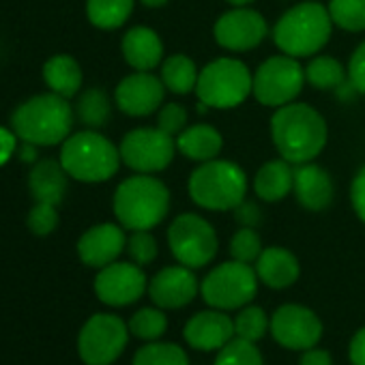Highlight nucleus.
Masks as SVG:
<instances>
[{"mask_svg": "<svg viewBox=\"0 0 365 365\" xmlns=\"http://www.w3.org/2000/svg\"><path fill=\"white\" fill-rule=\"evenodd\" d=\"M43 80L48 88L65 99H73L80 95L84 73L80 63L69 54H54L43 63Z\"/></svg>", "mask_w": 365, "mask_h": 365, "instance_id": "26", "label": "nucleus"}, {"mask_svg": "<svg viewBox=\"0 0 365 365\" xmlns=\"http://www.w3.org/2000/svg\"><path fill=\"white\" fill-rule=\"evenodd\" d=\"M254 269L258 273V279L273 290H284V288L292 286L301 275L297 256L292 252H288L286 247L262 250Z\"/></svg>", "mask_w": 365, "mask_h": 365, "instance_id": "22", "label": "nucleus"}, {"mask_svg": "<svg viewBox=\"0 0 365 365\" xmlns=\"http://www.w3.org/2000/svg\"><path fill=\"white\" fill-rule=\"evenodd\" d=\"M305 86V69L299 58L277 54L267 58L254 71L252 95L267 108H282L292 103Z\"/></svg>", "mask_w": 365, "mask_h": 365, "instance_id": "10", "label": "nucleus"}, {"mask_svg": "<svg viewBox=\"0 0 365 365\" xmlns=\"http://www.w3.org/2000/svg\"><path fill=\"white\" fill-rule=\"evenodd\" d=\"M165 86L159 76L150 71H133L125 76L114 88L116 108L133 118L150 116L163 106Z\"/></svg>", "mask_w": 365, "mask_h": 365, "instance_id": "16", "label": "nucleus"}, {"mask_svg": "<svg viewBox=\"0 0 365 365\" xmlns=\"http://www.w3.org/2000/svg\"><path fill=\"white\" fill-rule=\"evenodd\" d=\"M58 209L48 202H37L26 217V226L35 237H48L58 226Z\"/></svg>", "mask_w": 365, "mask_h": 365, "instance_id": "37", "label": "nucleus"}, {"mask_svg": "<svg viewBox=\"0 0 365 365\" xmlns=\"http://www.w3.org/2000/svg\"><path fill=\"white\" fill-rule=\"evenodd\" d=\"M305 82L316 91H337L348 82V69L333 56H314L305 67Z\"/></svg>", "mask_w": 365, "mask_h": 365, "instance_id": "30", "label": "nucleus"}, {"mask_svg": "<svg viewBox=\"0 0 365 365\" xmlns=\"http://www.w3.org/2000/svg\"><path fill=\"white\" fill-rule=\"evenodd\" d=\"M118 150L129 170L138 174H157L172 163L176 140L159 127H138L123 135Z\"/></svg>", "mask_w": 365, "mask_h": 365, "instance_id": "11", "label": "nucleus"}, {"mask_svg": "<svg viewBox=\"0 0 365 365\" xmlns=\"http://www.w3.org/2000/svg\"><path fill=\"white\" fill-rule=\"evenodd\" d=\"M37 144H31V142H22L18 144V155L24 163H37Z\"/></svg>", "mask_w": 365, "mask_h": 365, "instance_id": "46", "label": "nucleus"}, {"mask_svg": "<svg viewBox=\"0 0 365 365\" xmlns=\"http://www.w3.org/2000/svg\"><path fill=\"white\" fill-rule=\"evenodd\" d=\"M350 202H352V209H354L356 217L365 224V165H361L359 172L352 178Z\"/></svg>", "mask_w": 365, "mask_h": 365, "instance_id": "41", "label": "nucleus"}, {"mask_svg": "<svg viewBox=\"0 0 365 365\" xmlns=\"http://www.w3.org/2000/svg\"><path fill=\"white\" fill-rule=\"evenodd\" d=\"M299 365H333V361H331V354L327 350L307 348V350H303Z\"/></svg>", "mask_w": 365, "mask_h": 365, "instance_id": "45", "label": "nucleus"}, {"mask_svg": "<svg viewBox=\"0 0 365 365\" xmlns=\"http://www.w3.org/2000/svg\"><path fill=\"white\" fill-rule=\"evenodd\" d=\"M144 290H148V282L144 271L135 262H112L99 269L95 277L97 299L112 307L135 303L144 294Z\"/></svg>", "mask_w": 365, "mask_h": 365, "instance_id": "15", "label": "nucleus"}, {"mask_svg": "<svg viewBox=\"0 0 365 365\" xmlns=\"http://www.w3.org/2000/svg\"><path fill=\"white\" fill-rule=\"evenodd\" d=\"M235 220L241 224V226H247V228H256L262 220V213L258 209L256 202H250V200H243L237 209H235Z\"/></svg>", "mask_w": 365, "mask_h": 365, "instance_id": "42", "label": "nucleus"}, {"mask_svg": "<svg viewBox=\"0 0 365 365\" xmlns=\"http://www.w3.org/2000/svg\"><path fill=\"white\" fill-rule=\"evenodd\" d=\"M133 365H190V359L185 350L176 344L148 341L135 352Z\"/></svg>", "mask_w": 365, "mask_h": 365, "instance_id": "31", "label": "nucleus"}, {"mask_svg": "<svg viewBox=\"0 0 365 365\" xmlns=\"http://www.w3.org/2000/svg\"><path fill=\"white\" fill-rule=\"evenodd\" d=\"M350 363L352 365H365V327L359 329L354 333V337L350 339Z\"/></svg>", "mask_w": 365, "mask_h": 365, "instance_id": "44", "label": "nucleus"}, {"mask_svg": "<svg viewBox=\"0 0 365 365\" xmlns=\"http://www.w3.org/2000/svg\"><path fill=\"white\" fill-rule=\"evenodd\" d=\"M329 129L324 116L307 103H288L271 116V140L277 153L299 165L314 161L327 146Z\"/></svg>", "mask_w": 365, "mask_h": 365, "instance_id": "1", "label": "nucleus"}, {"mask_svg": "<svg viewBox=\"0 0 365 365\" xmlns=\"http://www.w3.org/2000/svg\"><path fill=\"white\" fill-rule=\"evenodd\" d=\"M269 35L264 16L250 7H232L222 14L213 26V37L220 48L228 52H250L258 48Z\"/></svg>", "mask_w": 365, "mask_h": 365, "instance_id": "13", "label": "nucleus"}, {"mask_svg": "<svg viewBox=\"0 0 365 365\" xmlns=\"http://www.w3.org/2000/svg\"><path fill=\"white\" fill-rule=\"evenodd\" d=\"M182 337L196 350H220L235 337V320L213 307L196 314L182 329Z\"/></svg>", "mask_w": 365, "mask_h": 365, "instance_id": "19", "label": "nucleus"}, {"mask_svg": "<svg viewBox=\"0 0 365 365\" xmlns=\"http://www.w3.org/2000/svg\"><path fill=\"white\" fill-rule=\"evenodd\" d=\"M127 339L129 327L118 316L95 314L78 335V352L86 365H110L120 356Z\"/></svg>", "mask_w": 365, "mask_h": 365, "instance_id": "12", "label": "nucleus"}, {"mask_svg": "<svg viewBox=\"0 0 365 365\" xmlns=\"http://www.w3.org/2000/svg\"><path fill=\"white\" fill-rule=\"evenodd\" d=\"M348 82L361 95H365V41L356 46L348 61Z\"/></svg>", "mask_w": 365, "mask_h": 365, "instance_id": "40", "label": "nucleus"}, {"mask_svg": "<svg viewBox=\"0 0 365 365\" xmlns=\"http://www.w3.org/2000/svg\"><path fill=\"white\" fill-rule=\"evenodd\" d=\"M140 3L148 9H159V7H165L170 0H140Z\"/></svg>", "mask_w": 365, "mask_h": 365, "instance_id": "47", "label": "nucleus"}, {"mask_svg": "<svg viewBox=\"0 0 365 365\" xmlns=\"http://www.w3.org/2000/svg\"><path fill=\"white\" fill-rule=\"evenodd\" d=\"M120 52L135 71H153L163 63V41L148 26H133L123 35Z\"/></svg>", "mask_w": 365, "mask_h": 365, "instance_id": "21", "label": "nucleus"}, {"mask_svg": "<svg viewBox=\"0 0 365 365\" xmlns=\"http://www.w3.org/2000/svg\"><path fill=\"white\" fill-rule=\"evenodd\" d=\"M269 329H271V320L267 318L264 309L256 305L243 307V312L235 318V337H243L254 344L262 339Z\"/></svg>", "mask_w": 365, "mask_h": 365, "instance_id": "35", "label": "nucleus"}, {"mask_svg": "<svg viewBox=\"0 0 365 365\" xmlns=\"http://www.w3.org/2000/svg\"><path fill=\"white\" fill-rule=\"evenodd\" d=\"M18 135L14 129H7V127H0V168H3L11 157L14 153H18Z\"/></svg>", "mask_w": 365, "mask_h": 365, "instance_id": "43", "label": "nucleus"}, {"mask_svg": "<svg viewBox=\"0 0 365 365\" xmlns=\"http://www.w3.org/2000/svg\"><path fill=\"white\" fill-rule=\"evenodd\" d=\"M125 250H127L129 258L135 264H140V267L150 264L157 258V252H159L157 241L150 235V230H135V232H131V237L127 239V247Z\"/></svg>", "mask_w": 365, "mask_h": 365, "instance_id": "38", "label": "nucleus"}, {"mask_svg": "<svg viewBox=\"0 0 365 365\" xmlns=\"http://www.w3.org/2000/svg\"><path fill=\"white\" fill-rule=\"evenodd\" d=\"M258 292V273L247 262L230 260L215 267L200 284L202 299L222 312L239 309L254 301Z\"/></svg>", "mask_w": 365, "mask_h": 365, "instance_id": "9", "label": "nucleus"}, {"mask_svg": "<svg viewBox=\"0 0 365 365\" xmlns=\"http://www.w3.org/2000/svg\"><path fill=\"white\" fill-rule=\"evenodd\" d=\"M168 329V318L161 307H142L129 320V331L144 341H157Z\"/></svg>", "mask_w": 365, "mask_h": 365, "instance_id": "33", "label": "nucleus"}, {"mask_svg": "<svg viewBox=\"0 0 365 365\" xmlns=\"http://www.w3.org/2000/svg\"><path fill=\"white\" fill-rule=\"evenodd\" d=\"M213 365H264V363L254 341H247L243 337H232L224 348H220Z\"/></svg>", "mask_w": 365, "mask_h": 365, "instance_id": "34", "label": "nucleus"}, {"mask_svg": "<svg viewBox=\"0 0 365 365\" xmlns=\"http://www.w3.org/2000/svg\"><path fill=\"white\" fill-rule=\"evenodd\" d=\"M127 247V237L120 224H97L88 228L78 241V256L86 267L103 269L123 254Z\"/></svg>", "mask_w": 365, "mask_h": 365, "instance_id": "18", "label": "nucleus"}, {"mask_svg": "<svg viewBox=\"0 0 365 365\" xmlns=\"http://www.w3.org/2000/svg\"><path fill=\"white\" fill-rule=\"evenodd\" d=\"M292 192H294L297 202L305 211L320 213L333 202V194H335L333 178L322 165H318L314 161L299 163L294 168V190Z\"/></svg>", "mask_w": 365, "mask_h": 365, "instance_id": "20", "label": "nucleus"}, {"mask_svg": "<svg viewBox=\"0 0 365 365\" xmlns=\"http://www.w3.org/2000/svg\"><path fill=\"white\" fill-rule=\"evenodd\" d=\"M112 209L125 230H153L170 211V190L153 174H133L114 192Z\"/></svg>", "mask_w": 365, "mask_h": 365, "instance_id": "3", "label": "nucleus"}, {"mask_svg": "<svg viewBox=\"0 0 365 365\" xmlns=\"http://www.w3.org/2000/svg\"><path fill=\"white\" fill-rule=\"evenodd\" d=\"M58 159L69 178L80 182H106L118 172L123 163L118 146L99 133V129L71 133L61 144Z\"/></svg>", "mask_w": 365, "mask_h": 365, "instance_id": "5", "label": "nucleus"}, {"mask_svg": "<svg viewBox=\"0 0 365 365\" xmlns=\"http://www.w3.org/2000/svg\"><path fill=\"white\" fill-rule=\"evenodd\" d=\"M73 120L76 112L69 99L50 91L22 101L11 116V129L22 142L56 146L71 135Z\"/></svg>", "mask_w": 365, "mask_h": 365, "instance_id": "2", "label": "nucleus"}, {"mask_svg": "<svg viewBox=\"0 0 365 365\" xmlns=\"http://www.w3.org/2000/svg\"><path fill=\"white\" fill-rule=\"evenodd\" d=\"M262 254V239L260 235L256 232V228H247V226H241L232 241H230V256L232 260H239V262H256Z\"/></svg>", "mask_w": 365, "mask_h": 365, "instance_id": "36", "label": "nucleus"}, {"mask_svg": "<svg viewBox=\"0 0 365 365\" xmlns=\"http://www.w3.org/2000/svg\"><path fill=\"white\" fill-rule=\"evenodd\" d=\"M200 69L187 54H172L163 58L159 78L165 86V91L174 95H190L196 93Z\"/></svg>", "mask_w": 365, "mask_h": 365, "instance_id": "27", "label": "nucleus"}, {"mask_svg": "<svg viewBox=\"0 0 365 365\" xmlns=\"http://www.w3.org/2000/svg\"><path fill=\"white\" fill-rule=\"evenodd\" d=\"M187 194L200 209L235 211L247 194L245 170L228 159L205 161L190 174Z\"/></svg>", "mask_w": 365, "mask_h": 365, "instance_id": "6", "label": "nucleus"}, {"mask_svg": "<svg viewBox=\"0 0 365 365\" xmlns=\"http://www.w3.org/2000/svg\"><path fill=\"white\" fill-rule=\"evenodd\" d=\"M168 245L178 264L190 269L207 267L220 250L215 228L198 213H180L168 228Z\"/></svg>", "mask_w": 365, "mask_h": 365, "instance_id": "8", "label": "nucleus"}, {"mask_svg": "<svg viewBox=\"0 0 365 365\" xmlns=\"http://www.w3.org/2000/svg\"><path fill=\"white\" fill-rule=\"evenodd\" d=\"M226 3H230L232 7H247L250 3H254V0H226Z\"/></svg>", "mask_w": 365, "mask_h": 365, "instance_id": "48", "label": "nucleus"}, {"mask_svg": "<svg viewBox=\"0 0 365 365\" xmlns=\"http://www.w3.org/2000/svg\"><path fill=\"white\" fill-rule=\"evenodd\" d=\"M187 118H190V114L180 103H165L157 112V127L161 131H165L168 135L176 138L182 129L187 127Z\"/></svg>", "mask_w": 365, "mask_h": 365, "instance_id": "39", "label": "nucleus"}, {"mask_svg": "<svg viewBox=\"0 0 365 365\" xmlns=\"http://www.w3.org/2000/svg\"><path fill=\"white\" fill-rule=\"evenodd\" d=\"M135 0H86V18L99 31L120 29L133 14Z\"/></svg>", "mask_w": 365, "mask_h": 365, "instance_id": "28", "label": "nucleus"}, {"mask_svg": "<svg viewBox=\"0 0 365 365\" xmlns=\"http://www.w3.org/2000/svg\"><path fill=\"white\" fill-rule=\"evenodd\" d=\"M200 284L190 267H165L148 282L150 301L161 309H178L194 301Z\"/></svg>", "mask_w": 365, "mask_h": 365, "instance_id": "17", "label": "nucleus"}, {"mask_svg": "<svg viewBox=\"0 0 365 365\" xmlns=\"http://www.w3.org/2000/svg\"><path fill=\"white\" fill-rule=\"evenodd\" d=\"M224 148V138L222 133L207 123L190 125L176 135V150L187 157L190 161H211L217 159Z\"/></svg>", "mask_w": 365, "mask_h": 365, "instance_id": "24", "label": "nucleus"}, {"mask_svg": "<svg viewBox=\"0 0 365 365\" xmlns=\"http://www.w3.org/2000/svg\"><path fill=\"white\" fill-rule=\"evenodd\" d=\"M254 73L239 58L222 56L200 69L196 97L209 108L232 110L252 95Z\"/></svg>", "mask_w": 365, "mask_h": 365, "instance_id": "7", "label": "nucleus"}, {"mask_svg": "<svg viewBox=\"0 0 365 365\" xmlns=\"http://www.w3.org/2000/svg\"><path fill=\"white\" fill-rule=\"evenodd\" d=\"M327 9L333 26L348 33L365 31V0H329Z\"/></svg>", "mask_w": 365, "mask_h": 365, "instance_id": "32", "label": "nucleus"}, {"mask_svg": "<svg viewBox=\"0 0 365 365\" xmlns=\"http://www.w3.org/2000/svg\"><path fill=\"white\" fill-rule=\"evenodd\" d=\"M271 333L273 339L288 350H307L320 341L322 322L309 307L288 303L273 314Z\"/></svg>", "mask_w": 365, "mask_h": 365, "instance_id": "14", "label": "nucleus"}, {"mask_svg": "<svg viewBox=\"0 0 365 365\" xmlns=\"http://www.w3.org/2000/svg\"><path fill=\"white\" fill-rule=\"evenodd\" d=\"M333 20L329 9L314 0L290 7L273 29V43L292 58L318 54L331 39Z\"/></svg>", "mask_w": 365, "mask_h": 365, "instance_id": "4", "label": "nucleus"}, {"mask_svg": "<svg viewBox=\"0 0 365 365\" xmlns=\"http://www.w3.org/2000/svg\"><path fill=\"white\" fill-rule=\"evenodd\" d=\"M73 112H76V118L86 129H101L103 125H108V120L112 116V103L103 88L93 86L78 95Z\"/></svg>", "mask_w": 365, "mask_h": 365, "instance_id": "29", "label": "nucleus"}, {"mask_svg": "<svg viewBox=\"0 0 365 365\" xmlns=\"http://www.w3.org/2000/svg\"><path fill=\"white\" fill-rule=\"evenodd\" d=\"M294 190V168L290 161L271 159L258 168L254 176V192L262 202H279Z\"/></svg>", "mask_w": 365, "mask_h": 365, "instance_id": "25", "label": "nucleus"}, {"mask_svg": "<svg viewBox=\"0 0 365 365\" xmlns=\"http://www.w3.org/2000/svg\"><path fill=\"white\" fill-rule=\"evenodd\" d=\"M67 178L61 159H41L33 165L29 174V190L37 202H48L58 207L67 194Z\"/></svg>", "mask_w": 365, "mask_h": 365, "instance_id": "23", "label": "nucleus"}]
</instances>
